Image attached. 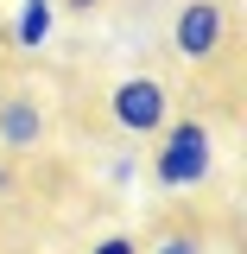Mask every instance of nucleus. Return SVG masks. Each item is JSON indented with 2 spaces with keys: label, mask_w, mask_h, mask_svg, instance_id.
<instances>
[{
  "label": "nucleus",
  "mask_w": 247,
  "mask_h": 254,
  "mask_svg": "<svg viewBox=\"0 0 247 254\" xmlns=\"http://www.w3.org/2000/svg\"><path fill=\"white\" fill-rule=\"evenodd\" d=\"M209 172H216V133H209V121H165L158 127V153H152L158 190H203Z\"/></svg>",
  "instance_id": "1"
},
{
  "label": "nucleus",
  "mask_w": 247,
  "mask_h": 254,
  "mask_svg": "<svg viewBox=\"0 0 247 254\" xmlns=\"http://www.w3.org/2000/svg\"><path fill=\"white\" fill-rule=\"evenodd\" d=\"M108 115H114L121 133H158V127L171 121V95H165L158 76L133 70V76H121V83L108 89Z\"/></svg>",
  "instance_id": "2"
},
{
  "label": "nucleus",
  "mask_w": 247,
  "mask_h": 254,
  "mask_svg": "<svg viewBox=\"0 0 247 254\" xmlns=\"http://www.w3.org/2000/svg\"><path fill=\"white\" fill-rule=\"evenodd\" d=\"M228 45V13L222 0H184L178 6V26H171V51L184 64H209Z\"/></svg>",
  "instance_id": "3"
},
{
  "label": "nucleus",
  "mask_w": 247,
  "mask_h": 254,
  "mask_svg": "<svg viewBox=\"0 0 247 254\" xmlns=\"http://www.w3.org/2000/svg\"><path fill=\"white\" fill-rule=\"evenodd\" d=\"M38 140H45V108L32 95H6L0 102V146L6 153H32Z\"/></svg>",
  "instance_id": "4"
},
{
  "label": "nucleus",
  "mask_w": 247,
  "mask_h": 254,
  "mask_svg": "<svg viewBox=\"0 0 247 254\" xmlns=\"http://www.w3.org/2000/svg\"><path fill=\"white\" fill-rule=\"evenodd\" d=\"M57 32V0H26L19 6V26H13V45L19 51H45Z\"/></svg>",
  "instance_id": "5"
},
{
  "label": "nucleus",
  "mask_w": 247,
  "mask_h": 254,
  "mask_svg": "<svg viewBox=\"0 0 247 254\" xmlns=\"http://www.w3.org/2000/svg\"><path fill=\"white\" fill-rule=\"evenodd\" d=\"M152 254H203V235H190V229H171Z\"/></svg>",
  "instance_id": "6"
},
{
  "label": "nucleus",
  "mask_w": 247,
  "mask_h": 254,
  "mask_svg": "<svg viewBox=\"0 0 247 254\" xmlns=\"http://www.w3.org/2000/svg\"><path fill=\"white\" fill-rule=\"evenodd\" d=\"M89 254H140V242H133V235H101Z\"/></svg>",
  "instance_id": "7"
},
{
  "label": "nucleus",
  "mask_w": 247,
  "mask_h": 254,
  "mask_svg": "<svg viewBox=\"0 0 247 254\" xmlns=\"http://www.w3.org/2000/svg\"><path fill=\"white\" fill-rule=\"evenodd\" d=\"M6 185H13V172H6V165H0V190H6Z\"/></svg>",
  "instance_id": "8"
},
{
  "label": "nucleus",
  "mask_w": 247,
  "mask_h": 254,
  "mask_svg": "<svg viewBox=\"0 0 247 254\" xmlns=\"http://www.w3.org/2000/svg\"><path fill=\"white\" fill-rule=\"evenodd\" d=\"M70 6H83V13H89V6H101V0H70Z\"/></svg>",
  "instance_id": "9"
}]
</instances>
